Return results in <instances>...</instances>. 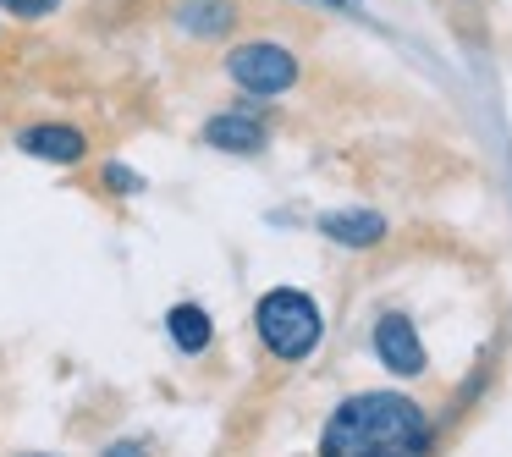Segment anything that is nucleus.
<instances>
[{"instance_id": "1", "label": "nucleus", "mask_w": 512, "mask_h": 457, "mask_svg": "<svg viewBox=\"0 0 512 457\" xmlns=\"http://www.w3.org/2000/svg\"><path fill=\"white\" fill-rule=\"evenodd\" d=\"M430 441L435 435L419 402L397 391H364L325 419L320 457H430Z\"/></svg>"}, {"instance_id": "2", "label": "nucleus", "mask_w": 512, "mask_h": 457, "mask_svg": "<svg viewBox=\"0 0 512 457\" xmlns=\"http://www.w3.org/2000/svg\"><path fill=\"white\" fill-rule=\"evenodd\" d=\"M254 325H259V342H265L276 358H309L314 347H320V331H325L320 309L292 287L265 292L259 309H254Z\"/></svg>"}, {"instance_id": "3", "label": "nucleus", "mask_w": 512, "mask_h": 457, "mask_svg": "<svg viewBox=\"0 0 512 457\" xmlns=\"http://www.w3.org/2000/svg\"><path fill=\"white\" fill-rule=\"evenodd\" d=\"M226 78L243 94H259V100H276V94L298 89L303 67L287 45H270V39H254V45H237L226 56Z\"/></svg>"}, {"instance_id": "4", "label": "nucleus", "mask_w": 512, "mask_h": 457, "mask_svg": "<svg viewBox=\"0 0 512 457\" xmlns=\"http://www.w3.org/2000/svg\"><path fill=\"white\" fill-rule=\"evenodd\" d=\"M17 149L34 160H50V166H78L83 155H89V133H78V127L67 122H39V127H23L17 133Z\"/></svg>"}, {"instance_id": "5", "label": "nucleus", "mask_w": 512, "mask_h": 457, "mask_svg": "<svg viewBox=\"0 0 512 457\" xmlns=\"http://www.w3.org/2000/svg\"><path fill=\"white\" fill-rule=\"evenodd\" d=\"M375 353H380V364H386L391 375H419L424 369V342H419V331H413L402 314H380Z\"/></svg>"}, {"instance_id": "6", "label": "nucleus", "mask_w": 512, "mask_h": 457, "mask_svg": "<svg viewBox=\"0 0 512 457\" xmlns=\"http://www.w3.org/2000/svg\"><path fill=\"white\" fill-rule=\"evenodd\" d=\"M204 138H210L221 155H259L265 149V122L248 111H221L204 122Z\"/></svg>"}, {"instance_id": "7", "label": "nucleus", "mask_w": 512, "mask_h": 457, "mask_svg": "<svg viewBox=\"0 0 512 457\" xmlns=\"http://www.w3.org/2000/svg\"><path fill=\"white\" fill-rule=\"evenodd\" d=\"M177 23L188 28L193 39H221V34H232V28H237V6H232V0H182Z\"/></svg>"}, {"instance_id": "8", "label": "nucleus", "mask_w": 512, "mask_h": 457, "mask_svg": "<svg viewBox=\"0 0 512 457\" xmlns=\"http://www.w3.org/2000/svg\"><path fill=\"white\" fill-rule=\"evenodd\" d=\"M320 232L331 237V243H347V248H369L386 237V221L380 215H364V210H347V215H325Z\"/></svg>"}, {"instance_id": "9", "label": "nucleus", "mask_w": 512, "mask_h": 457, "mask_svg": "<svg viewBox=\"0 0 512 457\" xmlns=\"http://www.w3.org/2000/svg\"><path fill=\"white\" fill-rule=\"evenodd\" d=\"M166 331H171V342H177V347L199 353V347L210 342V314H204V309H193V303H182V309H171Z\"/></svg>"}, {"instance_id": "10", "label": "nucleus", "mask_w": 512, "mask_h": 457, "mask_svg": "<svg viewBox=\"0 0 512 457\" xmlns=\"http://www.w3.org/2000/svg\"><path fill=\"white\" fill-rule=\"evenodd\" d=\"M6 12H17V17H45V12H56V0H0Z\"/></svg>"}, {"instance_id": "11", "label": "nucleus", "mask_w": 512, "mask_h": 457, "mask_svg": "<svg viewBox=\"0 0 512 457\" xmlns=\"http://www.w3.org/2000/svg\"><path fill=\"white\" fill-rule=\"evenodd\" d=\"M111 188H138V177H133V171L116 166V171H111Z\"/></svg>"}, {"instance_id": "12", "label": "nucleus", "mask_w": 512, "mask_h": 457, "mask_svg": "<svg viewBox=\"0 0 512 457\" xmlns=\"http://www.w3.org/2000/svg\"><path fill=\"white\" fill-rule=\"evenodd\" d=\"M105 457H144V446H111Z\"/></svg>"}]
</instances>
